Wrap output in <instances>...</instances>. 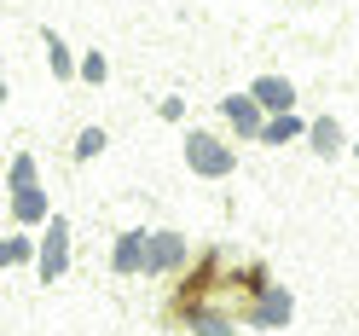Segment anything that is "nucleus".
<instances>
[{"mask_svg":"<svg viewBox=\"0 0 359 336\" xmlns=\"http://www.w3.org/2000/svg\"><path fill=\"white\" fill-rule=\"evenodd\" d=\"M220 122H226L238 140H255L261 145V128H266V105L255 93H226L220 99Z\"/></svg>","mask_w":359,"mask_h":336,"instance_id":"nucleus-6","label":"nucleus"},{"mask_svg":"<svg viewBox=\"0 0 359 336\" xmlns=\"http://www.w3.org/2000/svg\"><path fill=\"white\" fill-rule=\"evenodd\" d=\"M64 273H70V215H58L47 220V238H41V261H35V278L41 284H58Z\"/></svg>","mask_w":359,"mask_h":336,"instance_id":"nucleus-5","label":"nucleus"},{"mask_svg":"<svg viewBox=\"0 0 359 336\" xmlns=\"http://www.w3.org/2000/svg\"><path fill=\"white\" fill-rule=\"evenodd\" d=\"M180 267H191V238L174 232V227H156L145 243V278H168Z\"/></svg>","mask_w":359,"mask_h":336,"instance_id":"nucleus-3","label":"nucleus"},{"mask_svg":"<svg viewBox=\"0 0 359 336\" xmlns=\"http://www.w3.org/2000/svg\"><path fill=\"white\" fill-rule=\"evenodd\" d=\"M353 163H359V140H353Z\"/></svg>","mask_w":359,"mask_h":336,"instance_id":"nucleus-17","label":"nucleus"},{"mask_svg":"<svg viewBox=\"0 0 359 336\" xmlns=\"http://www.w3.org/2000/svg\"><path fill=\"white\" fill-rule=\"evenodd\" d=\"M186 168L197 174V180H232V168H238V151L220 140V133L209 128H191L186 133Z\"/></svg>","mask_w":359,"mask_h":336,"instance_id":"nucleus-2","label":"nucleus"},{"mask_svg":"<svg viewBox=\"0 0 359 336\" xmlns=\"http://www.w3.org/2000/svg\"><path fill=\"white\" fill-rule=\"evenodd\" d=\"M81 81H87V87H104V81H110V58H104L99 47L81 53Z\"/></svg>","mask_w":359,"mask_h":336,"instance_id":"nucleus-15","label":"nucleus"},{"mask_svg":"<svg viewBox=\"0 0 359 336\" xmlns=\"http://www.w3.org/2000/svg\"><path fill=\"white\" fill-rule=\"evenodd\" d=\"M250 93L266 105V116H278V110H296V81L290 76H255Z\"/></svg>","mask_w":359,"mask_h":336,"instance_id":"nucleus-8","label":"nucleus"},{"mask_svg":"<svg viewBox=\"0 0 359 336\" xmlns=\"http://www.w3.org/2000/svg\"><path fill=\"white\" fill-rule=\"evenodd\" d=\"M145 243H151V232H140V227L116 232V238H110V273H122V278L145 273Z\"/></svg>","mask_w":359,"mask_h":336,"instance_id":"nucleus-7","label":"nucleus"},{"mask_svg":"<svg viewBox=\"0 0 359 336\" xmlns=\"http://www.w3.org/2000/svg\"><path fill=\"white\" fill-rule=\"evenodd\" d=\"M243 319H250L255 330H284L290 319H296V296H290V284H273V278H266V284L255 290V302L243 307Z\"/></svg>","mask_w":359,"mask_h":336,"instance_id":"nucleus-4","label":"nucleus"},{"mask_svg":"<svg viewBox=\"0 0 359 336\" xmlns=\"http://www.w3.org/2000/svg\"><path fill=\"white\" fill-rule=\"evenodd\" d=\"M156 116H163V122H180V116H186V99H156Z\"/></svg>","mask_w":359,"mask_h":336,"instance_id":"nucleus-16","label":"nucleus"},{"mask_svg":"<svg viewBox=\"0 0 359 336\" xmlns=\"http://www.w3.org/2000/svg\"><path fill=\"white\" fill-rule=\"evenodd\" d=\"M302 133H307V122L296 116V110H278V116H266L261 145H290V140H302Z\"/></svg>","mask_w":359,"mask_h":336,"instance_id":"nucleus-12","label":"nucleus"},{"mask_svg":"<svg viewBox=\"0 0 359 336\" xmlns=\"http://www.w3.org/2000/svg\"><path fill=\"white\" fill-rule=\"evenodd\" d=\"M6 209H12V227H47L53 220L35 151H12V163H6Z\"/></svg>","mask_w":359,"mask_h":336,"instance_id":"nucleus-1","label":"nucleus"},{"mask_svg":"<svg viewBox=\"0 0 359 336\" xmlns=\"http://www.w3.org/2000/svg\"><path fill=\"white\" fill-rule=\"evenodd\" d=\"M41 41H47V70H53L58 81H76V76H81V58L64 47V35H58V29H47Z\"/></svg>","mask_w":359,"mask_h":336,"instance_id":"nucleus-10","label":"nucleus"},{"mask_svg":"<svg viewBox=\"0 0 359 336\" xmlns=\"http://www.w3.org/2000/svg\"><path fill=\"white\" fill-rule=\"evenodd\" d=\"M307 145L319 151L325 163H330V156H342V151H353V145H348V133H342V122H336V116H319V122H307Z\"/></svg>","mask_w":359,"mask_h":336,"instance_id":"nucleus-9","label":"nucleus"},{"mask_svg":"<svg viewBox=\"0 0 359 336\" xmlns=\"http://www.w3.org/2000/svg\"><path fill=\"white\" fill-rule=\"evenodd\" d=\"M186 325H191L197 336H238L226 307H186Z\"/></svg>","mask_w":359,"mask_h":336,"instance_id":"nucleus-11","label":"nucleus"},{"mask_svg":"<svg viewBox=\"0 0 359 336\" xmlns=\"http://www.w3.org/2000/svg\"><path fill=\"white\" fill-rule=\"evenodd\" d=\"M104 145H110V133L93 122V128H81L76 133V163H93V156H104Z\"/></svg>","mask_w":359,"mask_h":336,"instance_id":"nucleus-14","label":"nucleus"},{"mask_svg":"<svg viewBox=\"0 0 359 336\" xmlns=\"http://www.w3.org/2000/svg\"><path fill=\"white\" fill-rule=\"evenodd\" d=\"M0 261H6V267H29V261H41V243L24 238V227H18L6 243H0Z\"/></svg>","mask_w":359,"mask_h":336,"instance_id":"nucleus-13","label":"nucleus"}]
</instances>
